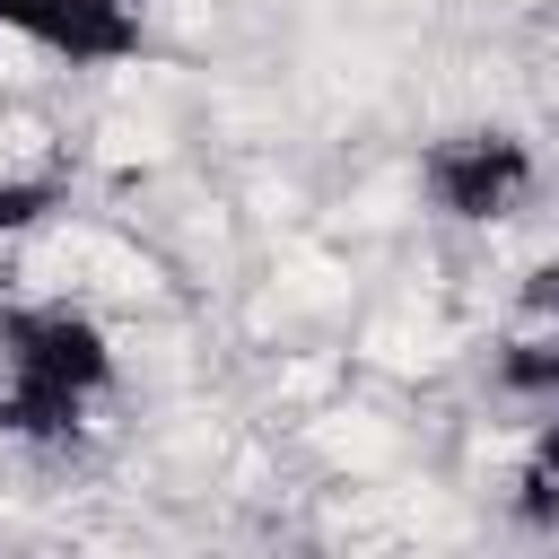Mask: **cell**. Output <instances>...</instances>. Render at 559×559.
Here are the masks:
<instances>
[{
    "instance_id": "obj_1",
    "label": "cell",
    "mask_w": 559,
    "mask_h": 559,
    "mask_svg": "<svg viewBox=\"0 0 559 559\" xmlns=\"http://www.w3.org/2000/svg\"><path fill=\"white\" fill-rule=\"evenodd\" d=\"M114 384V341L79 306H9L0 314V437L61 445Z\"/></svg>"
},
{
    "instance_id": "obj_2",
    "label": "cell",
    "mask_w": 559,
    "mask_h": 559,
    "mask_svg": "<svg viewBox=\"0 0 559 559\" xmlns=\"http://www.w3.org/2000/svg\"><path fill=\"white\" fill-rule=\"evenodd\" d=\"M533 183H542L533 148H524L515 131H498V122L445 131V140H428V157H419V192H428L445 218H463V227L515 218V210L533 201Z\"/></svg>"
},
{
    "instance_id": "obj_3",
    "label": "cell",
    "mask_w": 559,
    "mask_h": 559,
    "mask_svg": "<svg viewBox=\"0 0 559 559\" xmlns=\"http://www.w3.org/2000/svg\"><path fill=\"white\" fill-rule=\"evenodd\" d=\"M0 35L70 61V70H114L131 61L140 35V0H0Z\"/></svg>"
},
{
    "instance_id": "obj_4",
    "label": "cell",
    "mask_w": 559,
    "mask_h": 559,
    "mask_svg": "<svg viewBox=\"0 0 559 559\" xmlns=\"http://www.w3.org/2000/svg\"><path fill=\"white\" fill-rule=\"evenodd\" d=\"M515 515L542 524V533H559V419L533 437V454H524V472H515Z\"/></svg>"
},
{
    "instance_id": "obj_5",
    "label": "cell",
    "mask_w": 559,
    "mask_h": 559,
    "mask_svg": "<svg viewBox=\"0 0 559 559\" xmlns=\"http://www.w3.org/2000/svg\"><path fill=\"white\" fill-rule=\"evenodd\" d=\"M498 384L524 393V402H559V341H515L498 358Z\"/></svg>"
},
{
    "instance_id": "obj_6",
    "label": "cell",
    "mask_w": 559,
    "mask_h": 559,
    "mask_svg": "<svg viewBox=\"0 0 559 559\" xmlns=\"http://www.w3.org/2000/svg\"><path fill=\"white\" fill-rule=\"evenodd\" d=\"M44 210H61V175H0V236H26Z\"/></svg>"
}]
</instances>
